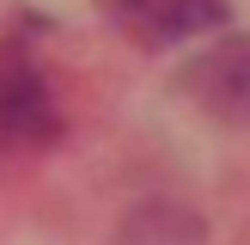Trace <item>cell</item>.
<instances>
[{
  "label": "cell",
  "instance_id": "1",
  "mask_svg": "<svg viewBox=\"0 0 250 245\" xmlns=\"http://www.w3.org/2000/svg\"><path fill=\"white\" fill-rule=\"evenodd\" d=\"M67 129V110H61V92L49 86L43 61L24 43L0 49V147L6 153H31V147L61 141Z\"/></svg>",
  "mask_w": 250,
  "mask_h": 245
},
{
  "label": "cell",
  "instance_id": "4",
  "mask_svg": "<svg viewBox=\"0 0 250 245\" xmlns=\"http://www.w3.org/2000/svg\"><path fill=\"white\" fill-rule=\"evenodd\" d=\"M122 239L128 245H202V220H183L177 202H146L141 215L122 227Z\"/></svg>",
  "mask_w": 250,
  "mask_h": 245
},
{
  "label": "cell",
  "instance_id": "3",
  "mask_svg": "<svg viewBox=\"0 0 250 245\" xmlns=\"http://www.w3.org/2000/svg\"><path fill=\"white\" fill-rule=\"evenodd\" d=\"M104 12L128 37L165 49V43L195 37V31H214V24L226 19V0H104Z\"/></svg>",
  "mask_w": 250,
  "mask_h": 245
},
{
  "label": "cell",
  "instance_id": "2",
  "mask_svg": "<svg viewBox=\"0 0 250 245\" xmlns=\"http://www.w3.org/2000/svg\"><path fill=\"white\" fill-rule=\"evenodd\" d=\"M183 98L214 122H250V37H226V43L202 49L183 61Z\"/></svg>",
  "mask_w": 250,
  "mask_h": 245
}]
</instances>
